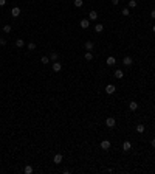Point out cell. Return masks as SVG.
<instances>
[{
  "mask_svg": "<svg viewBox=\"0 0 155 174\" xmlns=\"http://www.w3.org/2000/svg\"><path fill=\"white\" fill-rule=\"evenodd\" d=\"M40 62H42V64H48V62H50V58H48V56H42Z\"/></svg>",
  "mask_w": 155,
  "mask_h": 174,
  "instance_id": "cb8c5ba5",
  "label": "cell"
},
{
  "mask_svg": "<svg viewBox=\"0 0 155 174\" xmlns=\"http://www.w3.org/2000/svg\"><path fill=\"white\" fill-rule=\"evenodd\" d=\"M11 25H3V33H6V34H8V33H11Z\"/></svg>",
  "mask_w": 155,
  "mask_h": 174,
  "instance_id": "44dd1931",
  "label": "cell"
},
{
  "mask_svg": "<svg viewBox=\"0 0 155 174\" xmlns=\"http://www.w3.org/2000/svg\"><path fill=\"white\" fill-rule=\"evenodd\" d=\"M123 64H124L126 67H130V65L133 64V59H132L130 56H124V58H123Z\"/></svg>",
  "mask_w": 155,
  "mask_h": 174,
  "instance_id": "7a4b0ae2",
  "label": "cell"
},
{
  "mask_svg": "<svg viewBox=\"0 0 155 174\" xmlns=\"http://www.w3.org/2000/svg\"><path fill=\"white\" fill-rule=\"evenodd\" d=\"M129 109H130L132 112H133V110H137L138 109V103H137V101H130V103H129Z\"/></svg>",
  "mask_w": 155,
  "mask_h": 174,
  "instance_id": "5bb4252c",
  "label": "cell"
},
{
  "mask_svg": "<svg viewBox=\"0 0 155 174\" xmlns=\"http://www.w3.org/2000/svg\"><path fill=\"white\" fill-rule=\"evenodd\" d=\"M95 31H96V33H102V31H104V25H102V23H96V25H95Z\"/></svg>",
  "mask_w": 155,
  "mask_h": 174,
  "instance_id": "9a60e30c",
  "label": "cell"
},
{
  "mask_svg": "<svg viewBox=\"0 0 155 174\" xmlns=\"http://www.w3.org/2000/svg\"><path fill=\"white\" fill-rule=\"evenodd\" d=\"M62 70V64H61V62H57V61H54L53 62V72H56V73H57V72H61Z\"/></svg>",
  "mask_w": 155,
  "mask_h": 174,
  "instance_id": "8992f818",
  "label": "cell"
},
{
  "mask_svg": "<svg viewBox=\"0 0 155 174\" xmlns=\"http://www.w3.org/2000/svg\"><path fill=\"white\" fill-rule=\"evenodd\" d=\"M135 129H137V132H138V134H143L144 131H146V126H144V124H137V128H135Z\"/></svg>",
  "mask_w": 155,
  "mask_h": 174,
  "instance_id": "2e32d148",
  "label": "cell"
},
{
  "mask_svg": "<svg viewBox=\"0 0 155 174\" xmlns=\"http://www.w3.org/2000/svg\"><path fill=\"white\" fill-rule=\"evenodd\" d=\"M11 16H12V17H19V16H20V8L19 6H14L11 10Z\"/></svg>",
  "mask_w": 155,
  "mask_h": 174,
  "instance_id": "52a82bcc",
  "label": "cell"
},
{
  "mask_svg": "<svg viewBox=\"0 0 155 174\" xmlns=\"http://www.w3.org/2000/svg\"><path fill=\"white\" fill-rule=\"evenodd\" d=\"M23 173L25 174H31L33 173V166H31V165H27V166L23 168Z\"/></svg>",
  "mask_w": 155,
  "mask_h": 174,
  "instance_id": "d6986e66",
  "label": "cell"
},
{
  "mask_svg": "<svg viewBox=\"0 0 155 174\" xmlns=\"http://www.w3.org/2000/svg\"><path fill=\"white\" fill-rule=\"evenodd\" d=\"M150 145H152V148H155V138H152V142H150Z\"/></svg>",
  "mask_w": 155,
  "mask_h": 174,
  "instance_id": "4dcf8cb0",
  "label": "cell"
},
{
  "mask_svg": "<svg viewBox=\"0 0 155 174\" xmlns=\"http://www.w3.org/2000/svg\"><path fill=\"white\" fill-rule=\"evenodd\" d=\"M25 45V42H23V39H16V47H17V48H22V47Z\"/></svg>",
  "mask_w": 155,
  "mask_h": 174,
  "instance_id": "e0dca14e",
  "label": "cell"
},
{
  "mask_svg": "<svg viewBox=\"0 0 155 174\" xmlns=\"http://www.w3.org/2000/svg\"><path fill=\"white\" fill-rule=\"evenodd\" d=\"M130 149H132V143L126 140V142L123 143V151H124V152H127V151H130Z\"/></svg>",
  "mask_w": 155,
  "mask_h": 174,
  "instance_id": "ba28073f",
  "label": "cell"
},
{
  "mask_svg": "<svg viewBox=\"0 0 155 174\" xmlns=\"http://www.w3.org/2000/svg\"><path fill=\"white\" fill-rule=\"evenodd\" d=\"M118 3H119V0H112V5H115V6H116Z\"/></svg>",
  "mask_w": 155,
  "mask_h": 174,
  "instance_id": "83f0119b",
  "label": "cell"
},
{
  "mask_svg": "<svg viewBox=\"0 0 155 174\" xmlns=\"http://www.w3.org/2000/svg\"><path fill=\"white\" fill-rule=\"evenodd\" d=\"M106 64H107V65H115V64H116V59H115L113 56H109L107 61H106Z\"/></svg>",
  "mask_w": 155,
  "mask_h": 174,
  "instance_id": "8fae6325",
  "label": "cell"
},
{
  "mask_svg": "<svg viewBox=\"0 0 155 174\" xmlns=\"http://www.w3.org/2000/svg\"><path fill=\"white\" fill-rule=\"evenodd\" d=\"M0 45H6V39H3V37H0Z\"/></svg>",
  "mask_w": 155,
  "mask_h": 174,
  "instance_id": "4316f807",
  "label": "cell"
},
{
  "mask_svg": "<svg viewBox=\"0 0 155 174\" xmlns=\"http://www.w3.org/2000/svg\"><path fill=\"white\" fill-rule=\"evenodd\" d=\"M28 50H30V51L36 50V44H34V42H30V44H28Z\"/></svg>",
  "mask_w": 155,
  "mask_h": 174,
  "instance_id": "d4e9b609",
  "label": "cell"
},
{
  "mask_svg": "<svg viewBox=\"0 0 155 174\" xmlns=\"http://www.w3.org/2000/svg\"><path fill=\"white\" fill-rule=\"evenodd\" d=\"M150 17L155 20V10H152V12H150Z\"/></svg>",
  "mask_w": 155,
  "mask_h": 174,
  "instance_id": "f1b7e54d",
  "label": "cell"
},
{
  "mask_svg": "<svg viewBox=\"0 0 155 174\" xmlns=\"http://www.w3.org/2000/svg\"><path fill=\"white\" fill-rule=\"evenodd\" d=\"M115 78L116 79H123L124 78V72L123 70H115Z\"/></svg>",
  "mask_w": 155,
  "mask_h": 174,
  "instance_id": "7c38bea8",
  "label": "cell"
},
{
  "mask_svg": "<svg viewBox=\"0 0 155 174\" xmlns=\"http://www.w3.org/2000/svg\"><path fill=\"white\" fill-rule=\"evenodd\" d=\"M5 3H6V0H0V6H3Z\"/></svg>",
  "mask_w": 155,
  "mask_h": 174,
  "instance_id": "f546056e",
  "label": "cell"
},
{
  "mask_svg": "<svg viewBox=\"0 0 155 174\" xmlns=\"http://www.w3.org/2000/svg\"><path fill=\"white\" fill-rule=\"evenodd\" d=\"M79 27L84 28V30H85V28H89V27H90V20H89V19H82L81 22H79Z\"/></svg>",
  "mask_w": 155,
  "mask_h": 174,
  "instance_id": "277c9868",
  "label": "cell"
},
{
  "mask_svg": "<svg viewBox=\"0 0 155 174\" xmlns=\"http://www.w3.org/2000/svg\"><path fill=\"white\" fill-rule=\"evenodd\" d=\"M84 47H85V50H89V51H91L95 45H93V42H91V41H87L85 44H84Z\"/></svg>",
  "mask_w": 155,
  "mask_h": 174,
  "instance_id": "30bf717a",
  "label": "cell"
},
{
  "mask_svg": "<svg viewBox=\"0 0 155 174\" xmlns=\"http://www.w3.org/2000/svg\"><path fill=\"white\" fill-rule=\"evenodd\" d=\"M110 142H109V140H102L101 142V149H104V151H109L110 149Z\"/></svg>",
  "mask_w": 155,
  "mask_h": 174,
  "instance_id": "3957f363",
  "label": "cell"
},
{
  "mask_svg": "<svg viewBox=\"0 0 155 174\" xmlns=\"http://www.w3.org/2000/svg\"><path fill=\"white\" fill-rule=\"evenodd\" d=\"M62 160H64L62 154H56V155H54V159H53V162L56 163V165H59V163H62Z\"/></svg>",
  "mask_w": 155,
  "mask_h": 174,
  "instance_id": "9c48e42d",
  "label": "cell"
},
{
  "mask_svg": "<svg viewBox=\"0 0 155 174\" xmlns=\"http://www.w3.org/2000/svg\"><path fill=\"white\" fill-rule=\"evenodd\" d=\"M98 19V12L96 11H90L89 12V20H96Z\"/></svg>",
  "mask_w": 155,
  "mask_h": 174,
  "instance_id": "4fadbf2b",
  "label": "cell"
},
{
  "mask_svg": "<svg viewBox=\"0 0 155 174\" xmlns=\"http://www.w3.org/2000/svg\"><path fill=\"white\" fill-rule=\"evenodd\" d=\"M73 5L76 6V8H81V6L84 5V0H74V2H73Z\"/></svg>",
  "mask_w": 155,
  "mask_h": 174,
  "instance_id": "ffe728a7",
  "label": "cell"
},
{
  "mask_svg": "<svg viewBox=\"0 0 155 174\" xmlns=\"http://www.w3.org/2000/svg\"><path fill=\"white\" fill-rule=\"evenodd\" d=\"M121 14H123V16H129V14H130V11H129V8H127V6H126V8H123V11H121Z\"/></svg>",
  "mask_w": 155,
  "mask_h": 174,
  "instance_id": "603a6c76",
  "label": "cell"
},
{
  "mask_svg": "<svg viewBox=\"0 0 155 174\" xmlns=\"http://www.w3.org/2000/svg\"><path fill=\"white\" fill-rule=\"evenodd\" d=\"M129 6H130V8H135V6H137V0H129Z\"/></svg>",
  "mask_w": 155,
  "mask_h": 174,
  "instance_id": "484cf974",
  "label": "cell"
},
{
  "mask_svg": "<svg viewBox=\"0 0 155 174\" xmlns=\"http://www.w3.org/2000/svg\"><path fill=\"white\" fill-rule=\"evenodd\" d=\"M57 58H59V54H57L56 51H53L51 54H50V61H51V62H54V61H57Z\"/></svg>",
  "mask_w": 155,
  "mask_h": 174,
  "instance_id": "ac0fdd59",
  "label": "cell"
},
{
  "mask_svg": "<svg viewBox=\"0 0 155 174\" xmlns=\"http://www.w3.org/2000/svg\"><path fill=\"white\" fill-rule=\"evenodd\" d=\"M106 126H107V128H115V126H116L115 118H113V117H109L107 120H106Z\"/></svg>",
  "mask_w": 155,
  "mask_h": 174,
  "instance_id": "6da1fadb",
  "label": "cell"
},
{
  "mask_svg": "<svg viewBox=\"0 0 155 174\" xmlns=\"http://www.w3.org/2000/svg\"><path fill=\"white\" fill-rule=\"evenodd\" d=\"M115 90H116V87L113 86V84H107V86H106V92L109 93V95H112V93H115Z\"/></svg>",
  "mask_w": 155,
  "mask_h": 174,
  "instance_id": "5b68a950",
  "label": "cell"
},
{
  "mask_svg": "<svg viewBox=\"0 0 155 174\" xmlns=\"http://www.w3.org/2000/svg\"><path fill=\"white\" fill-rule=\"evenodd\" d=\"M84 58H85L87 61H91V59H93V53H91V51H87V53H85V56H84Z\"/></svg>",
  "mask_w": 155,
  "mask_h": 174,
  "instance_id": "7402d4cb",
  "label": "cell"
},
{
  "mask_svg": "<svg viewBox=\"0 0 155 174\" xmlns=\"http://www.w3.org/2000/svg\"><path fill=\"white\" fill-rule=\"evenodd\" d=\"M152 31H154V33H155V25H154V27H152Z\"/></svg>",
  "mask_w": 155,
  "mask_h": 174,
  "instance_id": "1f68e13d",
  "label": "cell"
}]
</instances>
